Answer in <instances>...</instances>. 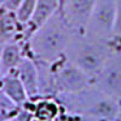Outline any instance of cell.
Wrapping results in <instances>:
<instances>
[{
  "label": "cell",
  "instance_id": "cell-1",
  "mask_svg": "<svg viewBox=\"0 0 121 121\" xmlns=\"http://www.w3.org/2000/svg\"><path fill=\"white\" fill-rule=\"evenodd\" d=\"M76 34L58 11L40 26L24 43L26 56L46 62H56L64 57L67 48Z\"/></svg>",
  "mask_w": 121,
  "mask_h": 121
},
{
  "label": "cell",
  "instance_id": "cell-2",
  "mask_svg": "<svg viewBox=\"0 0 121 121\" xmlns=\"http://www.w3.org/2000/svg\"><path fill=\"white\" fill-rule=\"evenodd\" d=\"M117 51H121V41L113 36L110 39H96L76 33L64 57L93 80L107 60Z\"/></svg>",
  "mask_w": 121,
  "mask_h": 121
},
{
  "label": "cell",
  "instance_id": "cell-3",
  "mask_svg": "<svg viewBox=\"0 0 121 121\" xmlns=\"http://www.w3.org/2000/svg\"><path fill=\"white\" fill-rule=\"evenodd\" d=\"M56 99L63 112L98 121H113L120 108L119 100L107 96L93 85L76 93L58 95Z\"/></svg>",
  "mask_w": 121,
  "mask_h": 121
},
{
  "label": "cell",
  "instance_id": "cell-4",
  "mask_svg": "<svg viewBox=\"0 0 121 121\" xmlns=\"http://www.w3.org/2000/svg\"><path fill=\"white\" fill-rule=\"evenodd\" d=\"M51 65L57 96L76 93L92 85V79L65 57L52 62Z\"/></svg>",
  "mask_w": 121,
  "mask_h": 121
},
{
  "label": "cell",
  "instance_id": "cell-5",
  "mask_svg": "<svg viewBox=\"0 0 121 121\" xmlns=\"http://www.w3.org/2000/svg\"><path fill=\"white\" fill-rule=\"evenodd\" d=\"M116 0H95L85 34L96 39H110L113 36Z\"/></svg>",
  "mask_w": 121,
  "mask_h": 121
},
{
  "label": "cell",
  "instance_id": "cell-6",
  "mask_svg": "<svg viewBox=\"0 0 121 121\" xmlns=\"http://www.w3.org/2000/svg\"><path fill=\"white\" fill-rule=\"evenodd\" d=\"M92 85L107 96L121 102V51L115 52L92 80Z\"/></svg>",
  "mask_w": 121,
  "mask_h": 121
},
{
  "label": "cell",
  "instance_id": "cell-7",
  "mask_svg": "<svg viewBox=\"0 0 121 121\" xmlns=\"http://www.w3.org/2000/svg\"><path fill=\"white\" fill-rule=\"evenodd\" d=\"M95 0H60L59 11L76 33L85 34Z\"/></svg>",
  "mask_w": 121,
  "mask_h": 121
},
{
  "label": "cell",
  "instance_id": "cell-8",
  "mask_svg": "<svg viewBox=\"0 0 121 121\" xmlns=\"http://www.w3.org/2000/svg\"><path fill=\"white\" fill-rule=\"evenodd\" d=\"M60 5V0H38L34 13L29 22L23 24V44L27 43L35 30L55 15Z\"/></svg>",
  "mask_w": 121,
  "mask_h": 121
},
{
  "label": "cell",
  "instance_id": "cell-9",
  "mask_svg": "<svg viewBox=\"0 0 121 121\" xmlns=\"http://www.w3.org/2000/svg\"><path fill=\"white\" fill-rule=\"evenodd\" d=\"M13 41L23 43V24L15 12L0 9V46Z\"/></svg>",
  "mask_w": 121,
  "mask_h": 121
},
{
  "label": "cell",
  "instance_id": "cell-10",
  "mask_svg": "<svg viewBox=\"0 0 121 121\" xmlns=\"http://www.w3.org/2000/svg\"><path fill=\"white\" fill-rule=\"evenodd\" d=\"M22 105L32 110L36 121H56L62 114V108L56 98L27 99Z\"/></svg>",
  "mask_w": 121,
  "mask_h": 121
},
{
  "label": "cell",
  "instance_id": "cell-11",
  "mask_svg": "<svg viewBox=\"0 0 121 121\" xmlns=\"http://www.w3.org/2000/svg\"><path fill=\"white\" fill-rule=\"evenodd\" d=\"M15 72L24 86L28 99L35 100L40 98L39 91H38V73H36V67L34 60L30 57L26 56L22 59V62L18 64Z\"/></svg>",
  "mask_w": 121,
  "mask_h": 121
},
{
  "label": "cell",
  "instance_id": "cell-12",
  "mask_svg": "<svg viewBox=\"0 0 121 121\" xmlns=\"http://www.w3.org/2000/svg\"><path fill=\"white\" fill-rule=\"evenodd\" d=\"M38 73V91L40 98H56L57 93L53 84V74L51 62L41 59H34Z\"/></svg>",
  "mask_w": 121,
  "mask_h": 121
},
{
  "label": "cell",
  "instance_id": "cell-13",
  "mask_svg": "<svg viewBox=\"0 0 121 121\" xmlns=\"http://www.w3.org/2000/svg\"><path fill=\"white\" fill-rule=\"evenodd\" d=\"M0 90L18 107H21L28 99L24 86L17 76L16 72L7 73L0 78Z\"/></svg>",
  "mask_w": 121,
  "mask_h": 121
},
{
  "label": "cell",
  "instance_id": "cell-14",
  "mask_svg": "<svg viewBox=\"0 0 121 121\" xmlns=\"http://www.w3.org/2000/svg\"><path fill=\"white\" fill-rule=\"evenodd\" d=\"M24 57V44L22 41H13L4 45L1 48V75L15 72Z\"/></svg>",
  "mask_w": 121,
  "mask_h": 121
},
{
  "label": "cell",
  "instance_id": "cell-15",
  "mask_svg": "<svg viewBox=\"0 0 121 121\" xmlns=\"http://www.w3.org/2000/svg\"><path fill=\"white\" fill-rule=\"evenodd\" d=\"M19 107L16 105L1 90H0V115L5 120H11Z\"/></svg>",
  "mask_w": 121,
  "mask_h": 121
},
{
  "label": "cell",
  "instance_id": "cell-16",
  "mask_svg": "<svg viewBox=\"0 0 121 121\" xmlns=\"http://www.w3.org/2000/svg\"><path fill=\"white\" fill-rule=\"evenodd\" d=\"M113 38L121 41V0H116L115 19H114V27H113Z\"/></svg>",
  "mask_w": 121,
  "mask_h": 121
},
{
  "label": "cell",
  "instance_id": "cell-17",
  "mask_svg": "<svg viewBox=\"0 0 121 121\" xmlns=\"http://www.w3.org/2000/svg\"><path fill=\"white\" fill-rule=\"evenodd\" d=\"M11 121H35V117L32 110L24 105H21L17 109L16 114L12 116Z\"/></svg>",
  "mask_w": 121,
  "mask_h": 121
},
{
  "label": "cell",
  "instance_id": "cell-18",
  "mask_svg": "<svg viewBox=\"0 0 121 121\" xmlns=\"http://www.w3.org/2000/svg\"><path fill=\"white\" fill-rule=\"evenodd\" d=\"M22 1L23 0H0V9L16 13L18 7L21 6Z\"/></svg>",
  "mask_w": 121,
  "mask_h": 121
},
{
  "label": "cell",
  "instance_id": "cell-19",
  "mask_svg": "<svg viewBox=\"0 0 121 121\" xmlns=\"http://www.w3.org/2000/svg\"><path fill=\"white\" fill-rule=\"evenodd\" d=\"M60 120L62 121H98L96 119H91L87 116H81V115H76V114H70V113H65L62 110L60 114Z\"/></svg>",
  "mask_w": 121,
  "mask_h": 121
},
{
  "label": "cell",
  "instance_id": "cell-20",
  "mask_svg": "<svg viewBox=\"0 0 121 121\" xmlns=\"http://www.w3.org/2000/svg\"><path fill=\"white\" fill-rule=\"evenodd\" d=\"M113 121H121V102H120V108H119V112H117V114H116V116H115V119H114Z\"/></svg>",
  "mask_w": 121,
  "mask_h": 121
},
{
  "label": "cell",
  "instance_id": "cell-21",
  "mask_svg": "<svg viewBox=\"0 0 121 121\" xmlns=\"http://www.w3.org/2000/svg\"><path fill=\"white\" fill-rule=\"evenodd\" d=\"M1 48H3V46H0V78L3 76L1 75Z\"/></svg>",
  "mask_w": 121,
  "mask_h": 121
},
{
  "label": "cell",
  "instance_id": "cell-22",
  "mask_svg": "<svg viewBox=\"0 0 121 121\" xmlns=\"http://www.w3.org/2000/svg\"><path fill=\"white\" fill-rule=\"evenodd\" d=\"M56 121H62V120H60V117H59V119H58V120H56Z\"/></svg>",
  "mask_w": 121,
  "mask_h": 121
},
{
  "label": "cell",
  "instance_id": "cell-23",
  "mask_svg": "<svg viewBox=\"0 0 121 121\" xmlns=\"http://www.w3.org/2000/svg\"><path fill=\"white\" fill-rule=\"evenodd\" d=\"M6 121H11V120H6Z\"/></svg>",
  "mask_w": 121,
  "mask_h": 121
},
{
  "label": "cell",
  "instance_id": "cell-24",
  "mask_svg": "<svg viewBox=\"0 0 121 121\" xmlns=\"http://www.w3.org/2000/svg\"><path fill=\"white\" fill-rule=\"evenodd\" d=\"M35 121H36V120H35Z\"/></svg>",
  "mask_w": 121,
  "mask_h": 121
}]
</instances>
